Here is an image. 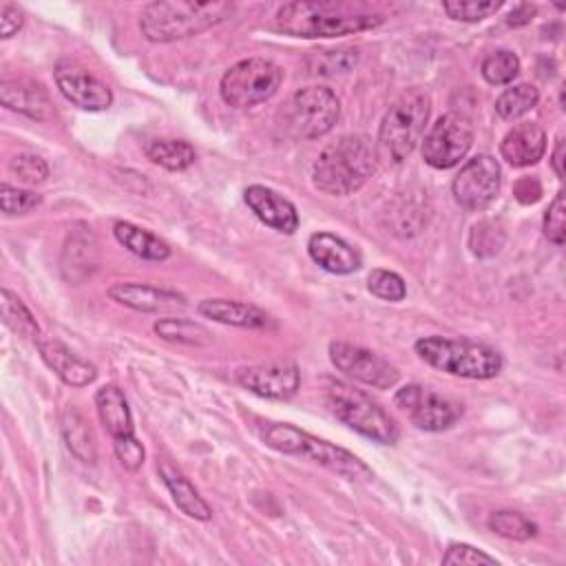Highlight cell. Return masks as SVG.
<instances>
[{"instance_id": "cell-14", "label": "cell", "mask_w": 566, "mask_h": 566, "mask_svg": "<svg viewBox=\"0 0 566 566\" xmlns=\"http://www.w3.org/2000/svg\"><path fill=\"white\" fill-rule=\"evenodd\" d=\"M237 382L270 400H287L296 394L301 374L298 367L290 360H272V363H261V365H250L237 371Z\"/></svg>"}, {"instance_id": "cell-41", "label": "cell", "mask_w": 566, "mask_h": 566, "mask_svg": "<svg viewBox=\"0 0 566 566\" xmlns=\"http://www.w3.org/2000/svg\"><path fill=\"white\" fill-rule=\"evenodd\" d=\"M113 449H115L117 460L124 464V469L137 471L144 464V447L135 436L113 440Z\"/></svg>"}, {"instance_id": "cell-3", "label": "cell", "mask_w": 566, "mask_h": 566, "mask_svg": "<svg viewBox=\"0 0 566 566\" xmlns=\"http://www.w3.org/2000/svg\"><path fill=\"white\" fill-rule=\"evenodd\" d=\"M232 2H195V0H159L144 7L139 29L150 42H175L197 35L232 13Z\"/></svg>"}, {"instance_id": "cell-27", "label": "cell", "mask_w": 566, "mask_h": 566, "mask_svg": "<svg viewBox=\"0 0 566 566\" xmlns=\"http://www.w3.org/2000/svg\"><path fill=\"white\" fill-rule=\"evenodd\" d=\"M146 157L166 170H186L195 164V148L184 139H153L146 144Z\"/></svg>"}, {"instance_id": "cell-44", "label": "cell", "mask_w": 566, "mask_h": 566, "mask_svg": "<svg viewBox=\"0 0 566 566\" xmlns=\"http://www.w3.org/2000/svg\"><path fill=\"white\" fill-rule=\"evenodd\" d=\"M533 18H535V7H533V4H517V7L509 13L506 24H509V27H524V24H528Z\"/></svg>"}, {"instance_id": "cell-38", "label": "cell", "mask_w": 566, "mask_h": 566, "mask_svg": "<svg viewBox=\"0 0 566 566\" xmlns=\"http://www.w3.org/2000/svg\"><path fill=\"white\" fill-rule=\"evenodd\" d=\"M9 170L18 177V181L22 184H42L49 177V166L42 157L38 155H29V153H20L11 159Z\"/></svg>"}, {"instance_id": "cell-8", "label": "cell", "mask_w": 566, "mask_h": 566, "mask_svg": "<svg viewBox=\"0 0 566 566\" xmlns=\"http://www.w3.org/2000/svg\"><path fill=\"white\" fill-rule=\"evenodd\" d=\"M429 115H431V99L420 88L405 91L389 106L378 130V142L396 164L405 161L413 153V148L422 139Z\"/></svg>"}, {"instance_id": "cell-33", "label": "cell", "mask_w": 566, "mask_h": 566, "mask_svg": "<svg viewBox=\"0 0 566 566\" xmlns=\"http://www.w3.org/2000/svg\"><path fill=\"white\" fill-rule=\"evenodd\" d=\"M504 243V230L497 221L493 219H484V221H478L473 228H471V234H469V248L473 250V254L478 256H493L500 252Z\"/></svg>"}, {"instance_id": "cell-17", "label": "cell", "mask_w": 566, "mask_h": 566, "mask_svg": "<svg viewBox=\"0 0 566 566\" xmlns=\"http://www.w3.org/2000/svg\"><path fill=\"white\" fill-rule=\"evenodd\" d=\"M243 199L248 208L270 228L283 232V234H294L298 228V212L292 201L274 192L272 188L252 184L245 188Z\"/></svg>"}, {"instance_id": "cell-22", "label": "cell", "mask_w": 566, "mask_h": 566, "mask_svg": "<svg viewBox=\"0 0 566 566\" xmlns=\"http://www.w3.org/2000/svg\"><path fill=\"white\" fill-rule=\"evenodd\" d=\"M544 150H546V133L531 122L513 126L500 142L502 157L506 159V164L515 168H524L539 161Z\"/></svg>"}, {"instance_id": "cell-5", "label": "cell", "mask_w": 566, "mask_h": 566, "mask_svg": "<svg viewBox=\"0 0 566 566\" xmlns=\"http://www.w3.org/2000/svg\"><path fill=\"white\" fill-rule=\"evenodd\" d=\"M416 354L427 365L460 378L486 380L497 376L502 369V356L493 347L473 340L424 336L416 340Z\"/></svg>"}, {"instance_id": "cell-42", "label": "cell", "mask_w": 566, "mask_h": 566, "mask_svg": "<svg viewBox=\"0 0 566 566\" xmlns=\"http://www.w3.org/2000/svg\"><path fill=\"white\" fill-rule=\"evenodd\" d=\"M22 22H24L22 9H18L11 2L0 4V35L2 38H11L13 33H18L22 29Z\"/></svg>"}, {"instance_id": "cell-7", "label": "cell", "mask_w": 566, "mask_h": 566, "mask_svg": "<svg viewBox=\"0 0 566 566\" xmlns=\"http://www.w3.org/2000/svg\"><path fill=\"white\" fill-rule=\"evenodd\" d=\"M340 117V104L327 86H305L292 93L276 113V124L292 137L316 139L327 135Z\"/></svg>"}, {"instance_id": "cell-34", "label": "cell", "mask_w": 566, "mask_h": 566, "mask_svg": "<svg viewBox=\"0 0 566 566\" xmlns=\"http://www.w3.org/2000/svg\"><path fill=\"white\" fill-rule=\"evenodd\" d=\"M358 60L356 49H334V51H314L307 60L310 73L318 75H332V73H345L349 71Z\"/></svg>"}, {"instance_id": "cell-12", "label": "cell", "mask_w": 566, "mask_h": 566, "mask_svg": "<svg viewBox=\"0 0 566 566\" xmlns=\"http://www.w3.org/2000/svg\"><path fill=\"white\" fill-rule=\"evenodd\" d=\"M502 170L500 164L491 155H475L471 157L451 184L453 199L464 210H484L489 208L495 197L500 195Z\"/></svg>"}, {"instance_id": "cell-18", "label": "cell", "mask_w": 566, "mask_h": 566, "mask_svg": "<svg viewBox=\"0 0 566 566\" xmlns=\"http://www.w3.org/2000/svg\"><path fill=\"white\" fill-rule=\"evenodd\" d=\"M42 360L46 363L49 369H53L57 374V378L71 387H86L97 378V369L80 358L77 354H73L64 343L55 340V338H38L35 340Z\"/></svg>"}, {"instance_id": "cell-39", "label": "cell", "mask_w": 566, "mask_h": 566, "mask_svg": "<svg viewBox=\"0 0 566 566\" xmlns=\"http://www.w3.org/2000/svg\"><path fill=\"white\" fill-rule=\"evenodd\" d=\"M564 219H566V203H564V192L559 190L544 212V237L555 245L564 243V234H566Z\"/></svg>"}, {"instance_id": "cell-45", "label": "cell", "mask_w": 566, "mask_h": 566, "mask_svg": "<svg viewBox=\"0 0 566 566\" xmlns=\"http://www.w3.org/2000/svg\"><path fill=\"white\" fill-rule=\"evenodd\" d=\"M551 164H553V170L559 179H564V137H557L555 142V150H553V157H551Z\"/></svg>"}, {"instance_id": "cell-2", "label": "cell", "mask_w": 566, "mask_h": 566, "mask_svg": "<svg viewBox=\"0 0 566 566\" xmlns=\"http://www.w3.org/2000/svg\"><path fill=\"white\" fill-rule=\"evenodd\" d=\"M376 170V153L365 135H343L327 144L312 166L314 186L332 197H345L365 186Z\"/></svg>"}, {"instance_id": "cell-32", "label": "cell", "mask_w": 566, "mask_h": 566, "mask_svg": "<svg viewBox=\"0 0 566 566\" xmlns=\"http://www.w3.org/2000/svg\"><path fill=\"white\" fill-rule=\"evenodd\" d=\"M520 73V57L513 51H495L482 60V77L489 84H509Z\"/></svg>"}, {"instance_id": "cell-24", "label": "cell", "mask_w": 566, "mask_h": 566, "mask_svg": "<svg viewBox=\"0 0 566 566\" xmlns=\"http://www.w3.org/2000/svg\"><path fill=\"white\" fill-rule=\"evenodd\" d=\"M159 475L166 484V489L170 491L175 504L181 509V513H186L192 520H201L208 522L212 517V509L208 506V502L199 495V491L192 486V482L172 464L168 462H159L157 464Z\"/></svg>"}, {"instance_id": "cell-35", "label": "cell", "mask_w": 566, "mask_h": 566, "mask_svg": "<svg viewBox=\"0 0 566 566\" xmlns=\"http://www.w3.org/2000/svg\"><path fill=\"white\" fill-rule=\"evenodd\" d=\"M367 287L374 296H378L382 301H391V303H398L407 296V285H405L402 276L391 270H382V268H376L369 272Z\"/></svg>"}, {"instance_id": "cell-9", "label": "cell", "mask_w": 566, "mask_h": 566, "mask_svg": "<svg viewBox=\"0 0 566 566\" xmlns=\"http://www.w3.org/2000/svg\"><path fill=\"white\" fill-rule=\"evenodd\" d=\"M283 82V69L265 57H248L232 64L219 84L221 97L234 108H250L270 99Z\"/></svg>"}, {"instance_id": "cell-10", "label": "cell", "mask_w": 566, "mask_h": 566, "mask_svg": "<svg viewBox=\"0 0 566 566\" xmlns=\"http://www.w3.org/2000/svg\"><path fill=\"white\" fill-rule=\"evenodd\" d=\"M473 144V124L460 113L436 119L422 142V159L438 170L458 166Z\"/></svg>"}, {"instance_id": "cell-29", "label": "cell", "mask_w": 566, "mask_h": 566, "mask_svg": "<svg viewBox=\"0 0 566 566\" xmlns=\"http://www.w3.org/2000/svg\"><path fill=\"white\" fill-rule=\"evenodd\" d=\"M155 334L161 336L164 340H172V343H186V345H206L210 343V332L201 325L195 323L190 318H159L153 325Z\"/></svg>"}, {"instance_id": "cell-23", "label": "cell", "mask_w": 566, "mask_h": 566, "mask_svg": "<svg viewBox=\"0 0 566 566\" xmlns=\"http://www.w3.org/2000/svg\"><path fill=\"white\" fill-rule=\"evenodd\" d=\"M95 409L104 424V429L111 433L113 440L135 436L133 416L126 402L124 391L117 385H104L95 394Z\"/></svg>"}, {"instance_id": "cell-4", "label": "cell", "mask_w": 566, "mask_h": 566, "mask_svg": "<svg viewBox=\"0 0 566 566\" xmlns=\"http://www.w3.org/2000/svg\"><path fill=\"white\" fill-rule=\"evenodd\" d=\"M259 436L270 449H276L287 455L310 458L347 480H369L374 475L371 469L347 449L336 447L327 440H321L294 424L268 422L265 427H261Z\"/></svg>"}, {"instance_id": "cell-26", "label": "cell", "mask_w": 566, "mask_h": 566, "mask_svg": "<svg viewBox=\"0 0 566 566\" xmlns=\"http://www.w3.org/2000/svg\"><path fill=\"white\" fill-rule=\"evenodd\" d=\"M60 431H62V438L69 447V451L86 462V464H93L97 460V451H95V438H93V431L88 427V422L84 420V416L75 409H66L62 413V420H60Z\"/></svg>"}, {"instance_id": "cell-19", "label": "cell", "mask_w": 566, "mask_h": 566, "mask_svg": "<svg viewBox=\"0 0 566 566\" xmlns=\"http://www.w3.org/2000/svg\"><path fill=\"white\" fill-rule=\"evenodd\" d=\"M307 252L314 263L332 274H352L363 263L358 250L332 232H314L307 241Z\"/></svg>"}, {"instance_id": "cell-37", "label": "cell", "mask_w": 566, "mask_h": 566, "mask_svg": "<svg viewBox=\"0 0 566 566\" xmlns=\"http://www.w3.org/2000/svg\"><path fill=\"white\" fill-rule=\"evenodd\" d=\"M0 203H2V212L9 214V217L11 214H27V212L35 210L42 203V195L2 181V186H0Z\"/></svg>"}, {"instance_id": "cell-28", "label": "cell", "mask_w": 566, "mask_h": 566, "mask_svg": "<svg viewBox=\"0 0 566 566\" xmlns=\"http://www.w3.org/2000/svg\"><path fill=\"white\" fill-rule=\"evenodd\" d=\"M0 312H2V323L20 338H29V340L40 338V327H38L33 314L20 301V296L7 287H2V292H0Z\"/></svg>"}, {"instance_id": "cell-43", "label": "cell", "mask_w": 566, "mask_h": 566, "mask_svg": "<svg viewBox=\"0 0 566 566\" xmlns=\"http://www.w3.org/2000/svg\"><path fill=\"white\" fill-rule=\"evenodd\" d=\"M513 195L520 203H535L542 197V184L537 177H522L515 181Z\"/></svg>"}, {"instance_id": "cell-31", "label": "cell", "mask_w": 566, "mask_h": 566, "mask_svg": "<svg viewBox=\"0 0 566 566\" xmlns=\"http://www.w3.org/2000/svg\"><path fill=\"white\" fill-rule=\"evenodd\" d=\"M489 528L506 539L526 542L537 533V526L517 511H495L489 515Z\"/></svg>"}, {"instance_id": "cell-25", "label": "cell", "mask_w": 566, "mask_h": 566, "mask_svg": "<svg viewBox=\"0 0 566 566\" xmlns=\"http://www.w3.org/2000/svg\"><path fill=\"white\" fill-rule=\"evenodd\" d=\"M115 239L133 254L146 259V261H164L170 256V248L166 241L155 237L153 232L128 223V221H117L113 228Z\"/></svg>"}, {"instance_id": "cell-11", "label": "cell", "mask_w": 566, "mask_h": 566, "mask_svg": "<svg viewBox=\"0 0 566 566\" xmlns=\"http://www.w3.org/2000/svg\"><path fill=\"white\" fill-rule=\"evenodd\" d=\"M394 405L407 413L413 427L424 431H444L453 427L462 416V405L418 382L400 387L394 396Z\"/></svg>"}, {"instance_id": "cell-16", "label": "cell", "mask_w": 566, "mask_h": 566, "mask_svg": "<svg viewBox=\"0 0 566 566\" xmlns=\"http://www.w3.org/2000/svg\"><path fill=\"white\" fill-rule=\"evenodd\" d=\"M106 294L130 310L137 312H148V314H159V312H175V310H184L188 305L186 296L175 292V290H166V287H157V285H146V283H113Z\"/></svg>"}, {"instance_id": "cell-36", "label": "cell", "mask_w": 566, "mask_h": 566, "mask_svg": "<svg viewBox=\"0 0 566 566\" xmlns=\"http://www.w3.org/2000/svg\"><path fill=\"white\" fill-rule=\"evenodd\" d=\"M502 7V2L495 0H447L442 2V9L449 18L462 20V22H480L495 13Z\"/></svg>"}, {"instance_id": "cell-40", "label": "cell", "mask_w": 566, "mask_h": 566, "mask_svg": "<svg viewBox=\"0 0 566 566\" xmlns=\"http://www.w3.org/2000/svg\"><path fill=\"white\" fill-rule=\"evenodd\" d=\"M442 564H497L495 557L478 551L471 544H451L442 555Z\"/></svg>"}, {"instance_id": "cell-15", "label": "cell", "mask_w": 566, "mask_h": 566, "mask_svg": "<svg viewBox=\"0 0 566 566\" xmlns=\"http://www.w3.org/2000/svg\"><path fill=\"white\" fill-rule=\"evenodd\" d=\"M53 75L60 93L84 111H104L113 102L111 88L75 62H60Z\"/></svg>"}, {"instance_id": "cell-30", "label": "cell", "mask_w": 566, "mask_h": 566, "mask_svg": "<svg viewBox=\"0 0 566 566\" xmlns=\"http://www.w3.org/2000/svg\"><path fill=\"white\" fill-rule=\"evenodd\" d=\"M539 102V93L533 84H515L495 99V113L502 119H517L533 111Z\"/></svg>"}, {"instance_id": "cell-21", "label": "cell", "mask_w": 566, "mask_h": 566, "mask_svg": "<svg viewBox=\"0 0 566 566\" xmlns=\"http://www.w3.org/2000/svg\"><path fill=\"white\" fill-rule=\"evenodd\" d=\"M0 102L2 106L22 113L31 119L44 122L53 117V106L46 91L31 80H2Z\"/></svg>"}, {"instance_id": "cell-13", "label": "cell", "mask_w": 566, "mask_h": 566, "mask_svg": "<svg viewBox=\"0 0 566 566\" xmlns=\"http://www.w3.org/2000/svg\"><path fill=\"white\" fill-rule=\"evenodd\" d=\"M329 360L338 371L376 389H389L398 382V371L394 365H389L382 356L352 343H332Z\"/></svg>"}, {"instance_id": "cell-1", "label": "cell", "mask_w": 566, "mask_h": 566, "mask_svg": "<svg viewBox=\"0 0 566 566\" xmlns=\"http://www.w3.org/2000/svg\"><path fill=\"white\" fill-rule=\"evenodd\" d=\"M385 22L382 13L360 4L298 0L276 11L274 27L294 38H336L376 29Z\"/></svg>"}, {"instance_id": "cell-20", "label": "cell", "mask_w": 566, "mask_h": 566, "mask_svg": "<svg viewBox=\"0 0 566 566\" xmlns=\"http://www.w3.org/2000/svg\"><path fill=\"white\" fill-rule=\"evenodd\" d=\"M199 314L206 318H212L223 325H234V327H250V329H265L274 327L276 323L268 312L252 303L243 301H232V298H206L199 303Z\"/></svg>"}, {"instance_id": "cell-6", "label": "cell", "mask_w": 566, "mask_h": 566, "mask_svg": "<svg viewBox=\"0 0 566 566\" xmlns=\"http://www.w3.org/2000/svg\"><path fill=\"white\" fill-rule=\"evenodd\" d=\"M325 402L340 422L374 442L394 444L400 436L394 418L365 391L347 382L329 380L325 387Z\"/></svg>"}]
</instances>
